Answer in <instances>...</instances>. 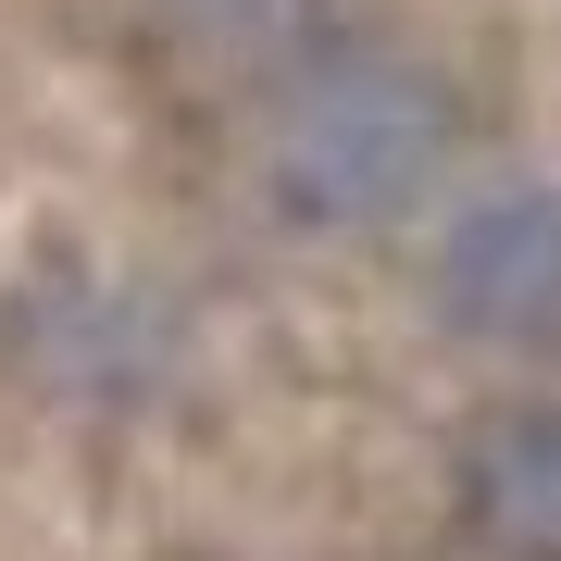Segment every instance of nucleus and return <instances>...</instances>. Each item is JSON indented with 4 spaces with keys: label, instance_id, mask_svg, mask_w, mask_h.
I'll return each mask as SVG.
<instances>
[{
    "label": "nucleus",
    "instance_id": "nucleus-2",
    "mask_svg": "<svg viewBox=\"0 0 561 561\" xmlns=\"http://www.w3.org/2000/svg\"><path fill=\"white\" fill-rule=\"evenodd\" d=\"M424 300L474 350H561V187H537V175L474 187L437 225Z\"/></svg>",
    "mask_w": 561,
    "mask_h": 561
},
{
    "label": "nucleus",
    "instance_id": "nucleus-3",
    "mask_svg": "<svg viewBox=\"0 0 561 561\" xmlns=\"http://www.w3.org/2000/svg\"><path fill=\"white\" fill-rule=\"evenodd\" d=\"M449 500L486 561H561V400H500L461 437Z\"/></svg>",
    "mask_w": 561,
    "mask_h": 561
},
{
    "label": "nucleus",
    "instance_id": "nucleus-1",
    "mask_svg": "<svg viewBox=\"0 0 561 561\" xmlns=\"http://www.w3.org/2000/svg\"><path fill=\"white\" fill-rule=\"evenodd\" d=\"M437 138H449V101L387 50H350L300 76L275 101V138H262V175L300 225H387L424 201L437 175Z\"/></svg>",
    "mask_w": 561,
    "mask_h": 561
}]
</instances>
